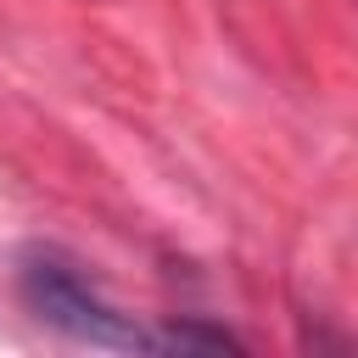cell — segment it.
I'll return each instance as SVG.
<instances>
[{
  "instance_id": "6da1fadb",
  "label": "cell",
  "mask_w": 358,
  "mask_h": 358,
  "mask_svg": "<svg viewBox=\"0 0 358 358\" xmlns=\"http://www.w3.org/2000/svg\"><path fill=\"white\" fill-rule=\"evenodd\" d=\"M17 296L39 324H50V330H62L67 341H84V347H112V352H213V347H235V336L213 330V324H140L134 313L112 308L95 291V280L62 246H22Z\"/></svg>"
}]
</instances>
